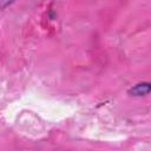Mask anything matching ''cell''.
I'll return each instance as SVG.
<instances>
[{
  "label": "cell",
  "mask_w": 151,
  "mask_h": 151,
  "mask_svg": "<svg viewBox=\"0 0 151 151\" xmlns=\"http://www.w3.org/2000/svg\"><path fill=\"white\" fill-rule=\"evenodd\" d=\"M149 91H150V85L147 83H143L132 87L130 90V93H132L133 96H145L149 93Z\"/></svg>",
  "instance_id": "1"
}]
</instances>
